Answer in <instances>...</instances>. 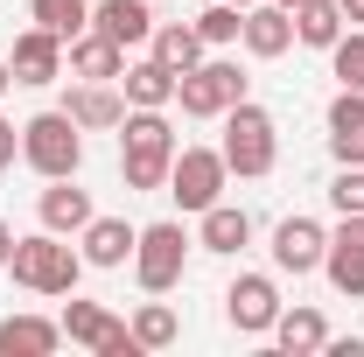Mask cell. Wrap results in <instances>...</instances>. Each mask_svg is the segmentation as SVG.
Segmentation results:
<instances>
[{"label": "cell", "instance_id": "obj_1", "mask_svg": "<svg viewBox=\"0 0 364 357\" xmlns=\"http://www.w3.org/2000/svg\"><path fill=\"white\" fill-rule=\"evenodd\" d=\"M176 127H168V105H127L119 119V176L127 189H168L176 169Z\"/></svg>", "mask_w": 364, "mask_h": 357}, {"label": "cell", "instance_id": "obj_2", "mask_svg": "<svg viewBox=\"0 0 364 357\" xmlns=\"http://www.w3.org/2000/svg\"><path fill=\"white\" fill-rule=\"evenodd\" d=\"M7 273H14V287L63 302V294H77V280H85V252H77V238H63V231H28V238H14Z\"/></svg>", "mask_w": 364, "mask_h": 357}, {"label": "cell", "instance_id": "obj_3", "mask_svg": "<svg viewBox=\"0 0 364 357\" xmlns=\"http://www.w3.org/2000/svg\"><path fill=\"white\" fill-rule=\"evenodd\" d=\"M218 154H225L231 176H245V182L273 176V161H280V127H273V112H267V105H252V98H238V105L225 112V140H218Z\"/></svg>", "mask_w": 364, "mask_h": 357}, {"label": "cell", "instance_id": "obj_4", "mask_svg": "<svg viewBox=\"0 0 364 357\" xmlns=\"http://www.w3.org/2000/svg\"><path fill=\"white\" fill-rule=\"evenodd\" d=\"M21 161H28L43 182L77 176V169H85V127H77L63 105H49V112H36V119H21Z\"/></svg>", "mask_w": 364, "mask_h": 357}, {"label": "cell", "instance_id": "obj_5", "mask_svg": "<svg viewBox=\"0 0 364 357\" xmlns=\"http://www.w3.org/2000/svg\"><path fill=\"white\" fill-rule=\"evenodd\" d=\"M189 245H196V238L182 231V218L140 224V238H134V280H140V294H168V287H182Z\"/></svg>", "mask_w": 364, "mask_h": 357}, {"label": "cell", "instance_id": "obj_6", "mask_svg": "<svg viewBox=\"0 0 364 357\" xmlns=\"http://www.w3.org/2000/svg\"><path fill=\"white\" fill-rule=\"evenodd\" d=\"M245 70L231 63V56H203L196 70H182L176 78V105H182V119H225L231 105L245 98Z\"/></svg>", "mask_w": 364, "mask_h": 357}, {"label": "cell", "instance_id": "obj_7", "mask_svg": "<svg viewBox=\"0 0 364 357\" xmlns=\"http://www.w3.org/2000/svg\"><path fill=\"white\" fill-rule=\"evenodd\" d=\"M56 322H63V336L85 343L91 357H140L134 329L105 309V302H77V294H63V315H56Z\"/></svg>", "mask_w": 364, "mask_h": 357}, {"label": "cell", "instance_id": "obj_8", "mask_svg": "<svg viewBox=\"0 0 364 357\" xmlns=\"http://www.w3.org/2000/svg\"><path fill=\"white\" fill-rule=\"evenodd\" d=\"M225 182H231V169H225V154H218V147H176L168 196H176L189 218H196V211H210V203L225 196Z\"/></svg>", "mask_w": 364, "mask_h": 357}, {"label": "cell", "instance_id": "obj_9", "mask_svg": "<svg viewBox=\"0 0 364 357\" xmlns=\"http://www.w3.org/2000/svg\"><path fill=\"white\" fill-rule=\"evenodd\" d=\"M280 280L273 273H238L225 287V322L238 329V336H273V322H280Z\"/></svg>", "mask_w": 364, "mask_h": 357}, {"label": "cell", "instance_id": "obj_10", "mask_svg": "<svg viewBox=\"0 0 364 357\" xmlns=\"http://www.w3.org/2000/svg\"><path fill=\"white\" fill-rule=\"evenodd\" d=\"M322 252H329V231L316 218H280L273 224V267L280 273L309 280V273H322Z\"/></svg>", "mask_w": 364, "mask_h": 357}, {"label": "cell", "instance_id": "obj_11", "mask_svg": "<svg viewBox=\"0 0 364 357\" xmlns=\"http://www.w3.org/2000/svg\"><path fill=\"white\" fill-rule=\"evenodd\" d=\"M63 112H70L85 134H112V127L127 119V91H119V85H98V78H77V85L63 91Z\"/></svg>", "mask_w": 364, "mask_h": 357}, {"label": "cell", "instance_id": "obj_12", "mask_svg": "<svg viewBox=\"0 0 364 357\" xmlns=\"http://www.w3.org/2000/svg\"><path fill=\"white\" fill-rule=\"evenodd\" d=\"M7 70H14V85H36V91L56 85V78H63V36H49V28H21Z\"/></svg>", "mask_w": 364, "mask_h": 357}, {"label": "cell", "instance_id": "obj_13", "mask_svg": "<svg viewBox=\"0 0 364 357\" xmlns=\"http://www.w3.org/2000/svg\"><path fill=\"white\" fill-rule=\"evenodd\" d=\"M134 238H140V224H127V218H91L85 231H77V252H85V267L119 273V267H134Z\"/></svg>", "mask_w": 364, "mask_h": 357}, {"label": "cell", "instance_id": "obj_14", "mask_svg": "<svg viewBox=\"0 0 364 357\" xmlns=\"http://www.w3.org/2000/svg\"><path fill=\"white\" fill-rule=\"evenodd\" d=\"M238 43L252 49L259 63L287 56V49H294V14H287L280 0H252V7H245V28H238Z\"/></svg>", "mask_w": 364, "mask_h": 357}, {"label": "cell", "instance_id": "obj_15", "mask_svg": "<svg viewBox=\"0 0 364 357\" xmlns=\"http://www.w3.org/2000/svg\"><path fill=\"white\" fill-rule=\"evenodd\" d=\"M91 218H98V211H91V196L77 189V176H56L43 196H36V224H43V231H63V238H77Z\"/></svg>", "mask_w": 364, "mask_h": 357}, {"label": "cell", "instance_id": "obj_16", "mask_svg": "<svg viewBox=\"0 0 364 357\" xmlns=\"http://www.w3.org/2000/svg\"><path fill=\"white\" fill-rule=\"evenodd\" d=\"M63 70H70V78H98V85H119L127 49L112 43V36H98V28H85V36L63 43Z\"/></svg>", "mask_w": 364, "mask_h": 357}, {"label": "cell", "instance_id": "obj_17", "mask_svg": "<svg viewBox=\"0 0 364 357\" xmlns=\"http://www.w3.org/2000/svg\"><path fill=\"white\" fill-rule=\"evenodd\" d=\"M196 245L203 252H218V260H238L245 245H252V218L238 211V203H210V211H196Z\"/></svg>", "mask_w": 364, "mask_h": 357}, {"label": "cell", "instance_id": "obj_18", "mask_svg": "<svg viewBox=\"0 0 364 357\" xmlns=\"http://www.w3.org/2000/svg\"><path fill=\"white\" fill-rule=\"evenodd\" d=\"M329 154H336V169H364V91L329 98Z\"/></svg>", "mask_w": 364, "mask_h": 357}, {"label": "cell", "instance_id": "obj_19", "mask_svg": "<svg viewBox=\"0 0 364 357\" xmlns=\"http://www.w3.org/2000/svg\"><path fill=\"white\" fill-rule=\"evenodd\" d=\"M91 28L112 36L119 49H140L154 36V7H147V0H98V7H91Z\"/></svg>", "mask_w": 364, "mask_h": 357}, {"label": "cell", "instance_id": "obj_20", "mask_svg": "<svg viewBox=\"0 0 364 357\" xmlns=\"http://www.w3.org/2000/svg\"><path fill=\"white\" fill-rule=\"evenodd\" d=\"M147 56L154 63H168V70H196L210 49H203V36H196V21H154V36H147Z\"/></svg>", "mask_w": 364, "mask_h": 357}, {"label": "cell", "instance_id": "obj_21", "mask_svg": "<svg viewBox=\"0 0 364 357\" xmlns=\"http://www.w3.org/2000/svg\"><path fill=\"white\" fill-rule=\"evenodd\" d=\"M63 343V322L49 315H7L0 322V357H49Z\"/></svg>", "mask_w": 364, "mask_h": 357}, {"label": "cell", "instance_id": "obj_22", "mask_svg": "<svg viewBox=\"0 0 364 357\" xmlns=\"http://www.w3.org/2000/svg\"><path fill=\"white\" fill-rule=\"evenodd\" d=\"M119 91H127V105H176V70L154 63V56H127Z\"/></svg>", "mask_w": 364, "mask_h": 357}, {"label": "cell", "instance_id": "obj_23", "mask_svg": "<svg viewBox=\"0 0 364 357\" xmlns=\"http://www.w3.org/2000/svg\"><path fill=\"white\" fill-rule=\"evenodd\" d=\"M273 343L287 357H316L322 343H329V322H322V309H280V322H273Z\"/></svg>", "mask_w": 364, "mask_h": 357}, {"label": "cell", "instance_id": "obj_24", "mask_svg": "<svg viewBox=\"0 0 364 357\" xmlns=\"http://www.w3.org/2000/svg\"><path fill=\"white\" fill-rule=\"evenodd\" d=\"M343 28H350V21H343L336 0H301V7H294V43L301 49H322V56H329V43H336Z\"/></svg>", "mask_w": 364, "mask_h": 357}, {"label": "cell", "instance_id": "obj_25", "mask_svg": "<svg viewBox=\"0 0 364 357\" xmlns=\"http://www.w3.org/2000/svg\"><path fill=\"white\" fill-rule=\"evenodd\" d=\"M127 329H134V343H140V351H168V343L182 336V315L168 309L161 294H154V302H140V309H134V322H127Z\"/></svg>", "mask_w": 364, "mask_h": 357}, {"label": "cell", "instance_id": "obj_26", "mask_svg": "<svg viewBox=\"0 0 364 357\" xmlns=\"http://www.w3.org/2000/svg\"><path fill=\"white\" fill-rule=\"evenodd\" d=\"M322 273H329V287H336L343 302H364V245H343V238H329V252H322Z\"/></svg>", "mask_w": 364, "mask_h": 357}, {"label": "cell", "instance_id": "obj_27", "mask_svg": "<svg viewBox=\"0 0 364 357\" xmlns=\"http://www.w3.org/2000/svg\"><path fill=\"white\" fill-rule=\"evenodd\" d=\"M28 21L70 43V36H85V28H91V0H28Z\"/></svg>", "mask_w": 364, "mask_h": 357}, {"label": "cell", "instance_id": "obj_28", "mask_svg": "<svg viewBox=\"0 0 364 357\" xmlns=\"http://www.w3.org/2000/svg\"><path fill=\"white\" fill-rule=\"evenodd\" d=\"M238 28H245V7H231V0H210V7L196 14L203 49H231V43H238Z\"/></svg>", "mask_w": 364, "mask_h": 357}, {"label": "cell", "instance_id": "obj_29", "mask_svg": "<svg viewBox=\"0 0 364 357\" xmlns=\"http://www.w3.org/2000/svg\"><path fill=\"white\" fill-rule=\"evenodd\" d=\"M329 70H336L343 91H364V28H343V36L329 43Z\"/></svg>", "mask_w": 364, "mask_h": 357}, {"label": "cell", "instance_id": "obj_30", "mask_svg": "<svg viewBox=\"0 0 364 357\" xmlns=\"http://www.w3.org/2000/svg\"><path fill=\"white\" fill-rule=\"evenodd\" d=\"M329 211L343 218V211H364V169H336L329 182Z\"/></svg>", "mask_w": 364, "mask_h": 357}, {"label": "cell", "instance_id": "obj_31", "mask_svg": "<svg viewBox=\"0 0 364 357\" xmlns=\"http://www.w3.org/2000/svg\"><path fill=\"white\" fill-rule=\"evenodd\" d=\"M14 154H21V127L0 119V169H14Z\"/></svg>", "mask_w": 364, "mask_h": 357}, {"label": "cell", "instance_id": "obj_32", "mask_svg": "<svg viewBox=\"0 0 364 357\" xmlns=\"http://www.w3.org/2000/svg\"><path fill=\"white\" fill-rule=\"evenodd\" d=\"M322 351H329V357H364V336H329Z\"/></svg>", "mask_w": 364, "mask_h": 357}, {"label": "cell", "instance_id": "obj_33", "mask_svg": "<svg viewBox=\"0 0 364 357\" xmlns=\"http://www.w3.org/2000/svg\"><path fill=\"white\" fill-rule=\"evenodd\" d=\"M336 7H343V21H350V28H364V0H336Z\"/></svg>", "mask_w": 364, "mask_h": 357}, {"label": "cell", "instance_id": "obj_34", "mask_svg": "<svg viewBox=\"0 0 364 357\" xmlns=\"http://www.w3.org/2000/svg\"><path fill=\"white\" fill-rule=\"evenodd\" d=\"M7 252H14V224H0V267H7Z\"/></svg>", "mask_w": 364, "mask_h": 357}, {"label": "cell", "instance_id": "obj_35", "mask_svg": "<svg viewBox=\"0 0 364 357\" xmlns=\"http://www.w3.org/2000/svg\"><path fill=\"white\" fill-rule=\"evenodd\" d=\"M7 91H14V70H7V56H0V98H7Z\"/></svg>", "mask_w": 364, "mask_h": 357}, {"label": "cell", "instance_id": "obj_36", "mask_svg": "<svg viewBox=\"0 0 364 357\" xmlns=\"http://www.w3.org/2000/svg\"><path fill=\"white\" fill-rule=\"evenodd\" d=\"M280 7H287V14H294V7H301V0H280Z\"/></svg>", "mask_w": 364, "mask_h": 357}, {"label": "cell", "instance_id": "obj_37", "mask_svg": "<svg viewBox=\"0 0 364 357\" xmlns=\"http://www.w3.org/2000/svg\"><path fill=\"white\" fill-rule=\"evenodd\" d=\"M231 7H252V0H231Z\"/></svg>", "mask_w": 364, "mask_h": 357}]
</instances>
